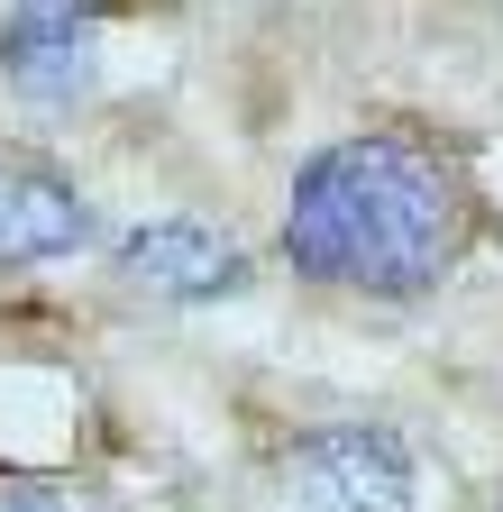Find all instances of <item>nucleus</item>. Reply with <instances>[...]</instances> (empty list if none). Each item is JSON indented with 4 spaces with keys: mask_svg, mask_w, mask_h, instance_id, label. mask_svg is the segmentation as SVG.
<instances>
[{
    "mask_svg": "<svg viewBox=\"0 0 503 512\" xmlns=\"http://www.w3.org/2000/svg\"><path fill=\"white\" fill-rule=\"evenodd\" d=\"M467 192L412 138H339L293 174L284 256L311 284L348 293H430L458 256Z\"/></svg>",
    "mask_w": 503,
    "mask_h": 512,
    "instance_id": "1",
    "label": "nucleus"
},
{
    "mask_svg": "<svg viewBox=\"0 0 503 512\" xmlns=\"http://www.w3.org/2000/svg\"><path fill=\"white\" fill-rule=\"evenodd\" d=\"M421 467L403 430L385 421H339V430H302L284 448V503L293 512H412Z\"/></svg>",
    "mask_w": 503,
    "mask_h": 512,
    "instance_id": "2",
    "label": "nucleus"
},
{
    "mask_svg": "<svg viewBox=\"0 0 503 512\" xmlns=\"http://www.w3.org/2000/svg\"><path fill=\"white\" fill-rule=\"evenodd\" d=\"M119 275L138 293H165V302H220L247 284V256L202 220H147L119 238Z\"/></svg>",
    "mask_w": 503,
    "mask_h": 512,
    "instance_id": "3",
    "label": "nucleus"
},
{
    "mask_svg": "<svg viewBox=\"0 0 503 512\" xmlns=\"http://www.w3.org/2000/svg\"><path fill=\"white\" fill-rule=\"evenodd\" d=\"M0 64H10V83L28 101H74L92 83V10L83 0H19Z\"/></svg>",
    "mask_w": 503,
    "mask_h": 512,
    "instance_id": "4",
    "label": "nucleus"
},
{
    "mask_svg": "<svg viewBox=\"0 0 503 512\" xmlns=\"http://www.w3.org/2000/svg\"><path fill=\"white\" fill-rule=\"evenodd\" d=\"M92 238V211L74 183L0 165V266H46V256H74Z\"/></svg>",
    "mask_w": 503,
    "mask_h": 512,
    "instance_id": "5",
    "label": "nucleus"
},
{
    "mask_svg": "<svg viewBox=\"0 0 503 512\" xmlns=\"http://www.w3.org/2000/svg\"><path fill=\"white\" fill-rule=\"evenodd\" d=\"M0 512H101V503L74 485H19V494H0Z\"/></svg>",
    "mask_w": 503,
    "mask_h": 512,
    "instance_id": "6",
    "label": "nucleus"
},
{
    "mask_svg": "<svg viewBox=\"0 0 503 512\" xmlns=\"http://www.w3.org/2000/svg\"><path fill=\"white\" fill-rule=\"evenodd\" d=\"M494 512H503V503H494Z\"/></svg>",
    "mask_w": 503,
    "mask_h": 512,
    "instance_id": "7",
    "label": "nucleus"
}]
</instances>
